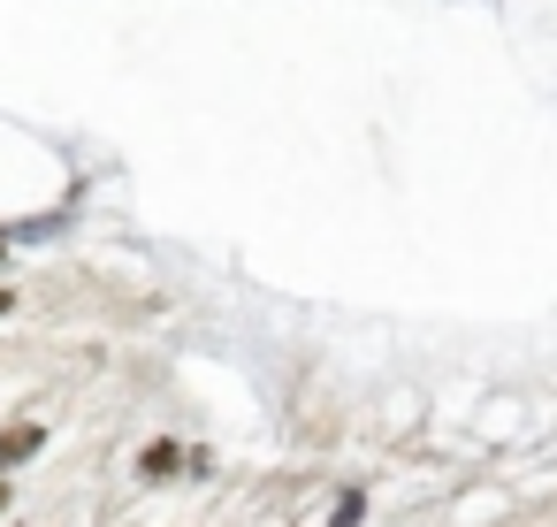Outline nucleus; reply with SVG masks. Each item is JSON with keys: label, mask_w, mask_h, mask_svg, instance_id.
<instances>
[{"label": "nucleus", "mask_w": 557, "mask_h": 527, "mask_svg": "<svg viewBox=\"0 0 557 527\" xmlns=\"http://www.w3.org/2000/svg\"><path fill=\"white\" fill-rule=\"evenodd\" d=\"M39 443H47V428H39V420H24V428H9V436H0V466H24V458H32Z\"/></svg>", "instance_id": "obj_1"}, {"label": "nucleus", "mask_w": 557, "mask_h": 527, "mask_svg": "<svg viewBox=\"0 0 557 527\" xmlns=\"http://www.w3.org/2000/svg\"><path fill=\"white\" fill-rule=\"evenodd\" d=\"M176 466H184V458H176V443H153V451H146V474H153V481H161V474H176Z\"/></svg>", "instance_id": "obj_2"}, {"label": "nucleus", "mask_w": 557, "mask_h": 527, "mask_svg": "<svg viewBox=\"0 0 557 527\" xmlns=\"http://www.w3.org/2000/svg\"><path fill=\"white\" fill-rule=\"evenodd\" d=\"M359 512H367V497H359V489H344V497H336V519H329V527H359Z\"/></svg>", "instance_id": "obj_3"}, {"label": "nucleus", "mask_w": 557, "mask_h": 527, "mask_svg": "<svg viewBox=\"0 0 557 527\" xmlns=\"http://www.w3.org/2000/svg\"><path fill=\"white\" fill-rule=\"evenodd\" d=\"M0 268H9V253H0Z\"/></svg>", "instance_id": "obj_4"}, {"label": "nucleus", "mask_w": 557, "mask_h": 527, "mask_svg": "<svg viewBox=\"0 0 557 527\" xmlns=\"http://www.w3.org/2000/svg\"><path fill=\"white\" fill-rule=\"evenodd\" d=\"M0 504H9V497H0Z\"/></svg>", "instance_id": "obj_5"}]
</instances>
